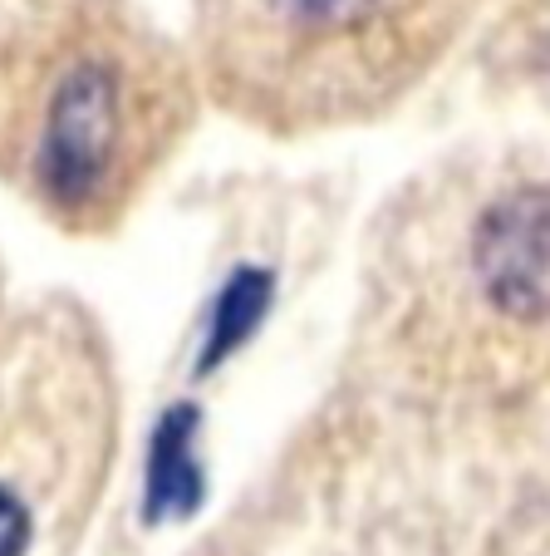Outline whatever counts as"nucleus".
I'll return each instance as SVG.
<instances>
[{
	"instance_id": "1",
	"label": "nucleus",
	"mask_w": 550,
	"mask_h": 556,
	"mask_svg": "<svg viewBox=\"0 0 550 556\" xmlns=\"http://www.w3.org/2000/svg\"><path fill=\"white\" fill-rule=\"evenodd\" d=\"M192 114L188 74L124 35L60 40L0 79V173L69 231H104Z\"/></svg>"
}]
</instances>
